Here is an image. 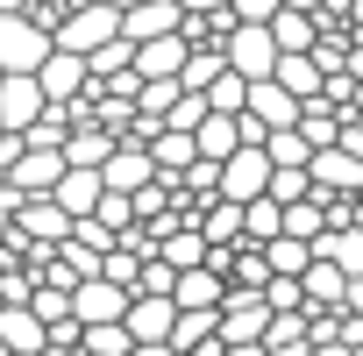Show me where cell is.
Wrapping results in <instances>:
<instances>
[{
  "label": "cell",
  "instance_id": "cell-1",
  "mask_svg": "<svg viewBox=\"0 0 363 356\" xmlns=\"http://www.w3.org/2000/svg\"><path fill=\"white\" fill-rule=\"evenodd\" d=\"M107 36H121V8H114V0H86V8H65L57 15V29H50V43L57 50H100Z\"/></svg>",
  "mask_w": 363,
  "mask_h": 356
},
{
  "label": "cell",
  "instance_id": "cell-2",
  "mask_svg": "<svg viewBox=\"0 0 363 356\" xmlns=\"http://www.w3.org/2000/svg\"><path fill=\"white\" fill-rule=\"evenodd\" d=\"M43 57H50V29L29 8H8L0 15V72H36Z\"/></svg>",
  "mask_w": 363,
  "mask_h": 356
},
{
  "label": "cell",
  "instance_id": "cell-3",
  "mask_svg": "<svg viewBox=\"0 0 363 356\" xmlns=\"http://www.w3.org/2000/svg\"><path fill=\"white\" fill-rule=\"evenodd\" d=\"M221 57H228V72H242V79H271V65H278V43H271V29H264V22H228V36H221Z\"/></svg>",
  "mask_w": 363,
  "mask_h": 356
},
{
  "label": "cell",
  "instance_id": "cell-4",
  "mask_svg": "<svg viewBox=\"0 0 363 356\" xmlns=\"http://www.w3.org/2000/svg\"><path fill=\"white\" fill-rule=\"evenodd\" d=\"M271 186V157H264V143H235L228 157H221V200H257Z\"/></svg>",
  "mask_w": 363,
  "mask_h": 356
},
{
  "label": "cell",
  "instance_id": "cell-5",
  "mask_svg": "<svg viewBox=\"0 0 363 356\" xmlns=\"http://www.w3.org/2000/svg\"><path fill=\"white\" fill-rule=\"evenodd\" d=\"M306 178H313V193L335 200V193H363V157H349L342 143H320L306 157Z\"/></svg>",
  "mask_w": 363,
  "mask_h": 356
},
{
  "label": "cell",
  "instance_id": "cell-6",
  "mask_svg": "<svg viewBox=\"0 0 363 356\" xmlns=\"http://www.w3.org/2000/svg\"><path fill=\"white\" fill-rule=\"evenodd\" d=\"M121 313H128V285H114V278H100V271L72 285V321H79V328H93V321H121Z\"/></svg>",
  "mask_w": 363,
  "mask_h": 356
},
{
  "label": "cell",
  "instance_id": "cell-7",
  "mask_svg": "<svg viewBox=\"0 0 363 356\" xmlns=\"http://www.w3.org/2000/svg\"><path fill=\"white\" fill-rule=\"evenodd\" d=\"M43 107H50V100H43L36 72H0V128H8V135H22Z\"/></svg>",
  "mask_w": 363,
  "mask_h": 356
},
{
  "label": "cell",
  "instance_id": "cell-8",
  "mask_svg": "<svg viewBox=\"0 0 363 356\" xmlns=\"http://www.w3.org/2000/svg\"><path fill=\"white\" fill-rule=\"evenodd\" d=\"M36 86H43V100H79V93H93V72H86L79 50H57L50 43V57L36 65Z\"/></svg>",
  "mask_w": 363,
  "mask_h": 356
},
{
  "label": "cell",
  "instance_id": "cell-9",
  "mask_svg": "<svg viewBox=\"0 0 363 356\" xmlns=\"http://www.w3.org/2000/svg\"><path fill=\"white\" fill-rule=\"evenodd\" d=\"M150 178H157V164H150L143 143H114L107 164H100V186H107V193H143Z\"/></svg>",
  "mask_w": 363,
  "mask_h": 356
},
{
  "label": "cell",
  "instance_id": "cell-10",
  "mask_svg": "<svg viewBox=\"0 0 363 356\" xmlns=\"http://www.w3.org/2000/svg\"><path fill=\"white\" fill-rule=\"evenodd\" d=\"M171 292H128V313H121V328H128V342H164L171 335Z\"/></svg>",
  "mask_w": 363,
  "mask_h": 356
},
{
  "label": "cell",
  "instance_id": "cell-11",
  "mask_svg": "<svg viewBox=\"0 0 363 356\" xmlns=\"http://www.w3.org/2000/svg\"><path fill=\"white\" fill-rule=\"evenodd\" d=\"M178 22H186V8H178V0H135V8H121V36H128V43L171 36Z\"/></svg>",
  "mask_w": 363,
  "mask_h": 356
},
{
  "label": "cell",
  "instance_id": "cell-12",
  "mask_svg": "<svg viewBox=\"0 0 363 356\" xmlns=\"http://www.w3.org/2000/svg\"><path fill=\"white\" fill-rule=\"evenodd\" d=\"M100 193H107V186H100V171H93V164H65V171H57V186H50V200H57L72 221H79V214H93V200H100Z\"/></svg>",
  "mask_w": 363,
  "mask_h": 356
},
{
  "label": "cell",
  "instance_id": "cell-13",
  "mask_svg": "<svg viewBox=\"0 0 363 356\" xmlns=\"http://www.w3.org/2000/svg\"><path fill=\"white\" fill-rule=\"evenodd\" d=\"M186 50H193V43L171 29V36H150V43H135V57H128V65H135V79H178Z\"/></svg>",
  "mask_w": 363,
  "mask_h": 356
},
{
  "label": "cell",
  "instance_id": "cell-14",
  "mask_svg": "<svg viewBox=\"0 0 363 356\" xmlns=\"http://www.w3.org/2000/svg\"><path fill=\"white\" fill-rule=\"evenodd\" d=\"M221 292H228V278L214 264H193V271L171 278V306H221Z\"/></svg>",
  "mask_w": 363,
  "mask_h": 356
},
{
  "label": "cell",
  "instance_id": "cell-15",
  "mask_svg": "<svg viewBox=\"0 0 363 356\" xmlns=\"http://www.w3.org/2000/svg\"><path fill=\"white\" fill-rule=\"evenodd\" d=\"M271 79H278V86H285L292 100H313L328 72L313 65V50H278V65H271Z\"/></svg>",
  "mask_w": 363,
  "mask_h": 356
},
{
  "label": "cell",
  "instance_id": "cell-16",
  "mask_svg": "<svg viewBox=\"0 0 363 356\" xmlns=\"http://www.w3.org/2000/svg\"><path fill=\"white\" fill-rule=\"evenodd\" d=\"M299 292H306V313H313V306H342L349 278H342V264H328V257H306V271H299Z\"/></svg>",
  "mask_w": 363,
  "mask_h": 356
},
{
  "label": "cell",
  "instance_id": "cell-17",
  "mask_svg": "<svg viewBox=\"0 0 363 356\" xmlns=\"http://www.w3.org/2000/svg\"><path fill=\"white\" fill-rule=\"evenodd\" d=\"M50 335H43V321L29 313V306H0V349L8 356H36Z\"/></svg>",
  "mask_w": 363,
  "mask_h": 356
},
{
  "label": "cell",
  "instance_id": "cell-18",
  "mask_svg": "<svg viewBox=\"0 0 363 356\" xmlns=\"http://www.w3.org/2000/svg\"><path fill=\"white\" fill-rule=\"evenodd\" d=\"M235 143H242V114H214V107H207V114H200V128H193V150L221 164Z\"/></svg>",
  "mask_w": 363,
  "mask_h": 356
},
{
  "label": "cell",
  "instance_id": "cell-19",
  "mask_svg": "<svg viewBox=\"0 0 363 356\" xmlns=\"http://www.w3.org/2000/svg\"><path fill=\"white\" fill-rule=\"evenodd\" d=\"M264 29H271V43H278V50H313V36H320V15H306V8H278Z\"/></svg>",
  "mask_w": 363,
  "mask_h": 356
},
{
  "label": "cell",
  "instance_id": "cell-20",
  "mask_svg": "<svg viewBox=\"0 0 363 356\" xmlns=\"http://www.w3.org/2000/svg\"><path fill=\"white\" fill-rule=\"evenodd\" d=\"M143 150H150V164H157V171H171V178L186 171L193 157H200V150H193V128H157Z\"/></svg>",
  "mask_w": 363,
  "mask_h": 356
},
{
  "label": "cell",
  "instance_id": "cell-21",
  "mask_svg": "<svg viewBox=\"0 0 363 356\" xmlns=\"http://www.w3.org/2000/svg\"><path fill=\"white\" fill-rule=\"evenodd\" d=\"M242 93H250V79H242V72H228V65L200 86V100H207L214 114H242Z\"/></svg>",
  "mask_w": 363,
  "mask_h": 356
},
{
  "label": "cell",
  "instance_id": "cell-22",
  "mask_svg": "<svg viewBox=\"0 0 363 356\" xmlns=\"http://www.w3.org/2000/svg\"><path fill=\"white\" fill-rule=\"evenodd\" d=\"M278 228H285V207H278L271 193H257V200H242V235H250V243H271Z\"/></svg>",
  "mask_w": 363,
  "mask_h": 356
},
{
  "label": "cell",
  "instance_id": "cell-23",
  "mask_svg": "<svg viewBox=\"0 0 363 356\" xmlns=\"http://www.w3.org/2000/svg\"><path fill=\"white\" fill-rule=\"evenodd\" d=\"M320 228H328V207H320V193H299V200H285V235L313 243Z\"/></svg>",
  "mask_w": 363,
  "mask_h": 356
},
{
  "label": "cell",
  "instance_id": "cell-24",
  "mask_svg": "<svg viewBox=\"0 0 363 356\" xmlns=\"http://www.w3.org/2000/svg\"><path fill=\"white\" fill-rule=\"evenodd\" d=\"M306 257H313V243H299V235H285V228L264 243V264H271V271H285V278H299V271H306Z\"/></svg>",
  "mask_w": 363,
  "mask_h": 356
},
{
  "label": "cell",
  "instance_id": "cell-25",
  "mask_svg": "<svg viewBox=\"0 0 363 356\" xmlns=\"http://www.w3.org/2000/svg\"><path fill=\"white\" fill-rule=\"evenodd\" d=\"M79 356H128V328H121V321H93V328H79Z\"/></svg>",
  "mask_w": 363,
  "mask_h": 356
},
{
  "label": "cell",
  "instance_id": "cell-26",
  "mask_svg": "<svg viewBox=\"0 0 363 356\" xmlns=\"http://www.w3.org/2000/svg\"><path fill=\"white\" fill-rule=\"evenodd\" d=\"M264 157H271V164H306L313 143H306L299 128H264Z\"/></svg>",
  "mask_w": 363,
  "mask_h": 356
},
{
  "label": "cell",
  "instance_id": "cell-27",
  "mask_svg": "<svg viewBox=\"0 0 363 356\" xmlns=\"http://www.w3.org/2000/svg\"><path fill=\"white\" fill-rule=\"evenodd\" d=\"M93 221H107V228H128V221H135V200H128V193H100V200H93Z\"/></svg>",
  "mask_w": 363,
  "mask_h": 356
},
{
  "label": "cell",
  "instance_id": "cell-28",
  "mask_svg": "<svg viewBox=\"0 0 363 356\" xmlns=\"http://www.w3.org/2000/svg\"><path fill=\"white\" fill-rule=\"evenodd\" d=\"M278 8H285V0H228V15H235V22H271Z\"/></svg>",
  "mask_w": 363,
  "mask_h": 356
},
{
  "label": "cell",
  "instance_id": "cell-29",
  "mask_svg": "<svg viewBox=\"0 0 363 356\" xmlns=\"http://www.w3.org/2000/svg\"><path fill=\"white\" fill-rule=\"evenodd\" d=\"M221 356H271L264 342H221Z\"/></svg>",
  "mask_w": 363,
  "mask_h": 356
},
{
  "label": "cell",
  "instance_id": "cell-30",
  "mask_svg": "<svg viewBox=\"0 0 363 356\" xmlns=\"http://www.w3.org/2000/svg\"><path fill=\"white\" fill-rule=\"evenodd\" d=\"M128 356H178L171 342H128Z\"/></svg>",
  "mask_w": 363,
  "mask_h": 356
},
{
  "label": "cell",
  "instance_id": "cell-31",
  "mask_svg": "<svg viewBox=\"0 0 363 356\" xmlns=\"http://www.w3.org/2000/svg\"><path fill=\"white\" fill-rule=\"evenodd\" d=\"M178 8H186V15H221L228 0H178Z\"/></svg>",
  "mask_w": 363,
  "mask_h": 356
},
{
  "label": "cell",
  "instance_id": "cell-32",
  "mask_svg": "<svg viewBox=\"0 0 363 356\" xmlns=\"http://www.w3.org/2000/svg\"><path fill=\"white\" fill-rule=\"evenodd\" d=\"M342 306H349V313H363V278H349V292H342Z\"/></svg>",
  "mask_w": 363,
  "mask_h": 356
},
{
  "label": "cell",
  "instance_id": "cell-33",
  "mask_svg": "<svg viewBox=\"0 0 363 356\" xmlns=\"http://www.w3.org/2000/svg\"><path fill=\"white\" fill-rule=\"evenodd\" d=\"M349 114H363V79H356V86H349Z\"/></svg>",
  "mask_w": 363,
  "mask_h": 356
},
{
  "label": "cell",
  "instance_id": "cell-34",
  "mask_svg": "<svg viewBox=\"0 0 363 356\" xmlns=\"http://www.w3.org/2000/svg\"><path fill=\"white\" fill-rule=\"evenodd\" d=\"M8 8H29V0H0V15H8Z\"/></svg>",
  "mask_w": 363,
  "mask_h": 356
},
{
  "label": "cell",
  "instance_id": "cell-35",
  "mask_svg": "<svg viewBox=\"0 0 363 356\" xmlns=\"http://www.w3.org/2000/svg\"><path fill=\"white\" fill-rule=\"evenodd\" d=\"M29 8H57V0H29Z\"/></svg>",
  "mask_w": 363,
  "mask_h": 356
},
{
  "label": "cell",
  "instance_id": "cell-36",
  "mask_svg": "<svg viewBox=\"0 0 363 356\" xmlns=\"http://www.w3.org/2000/svg\"><path fill=\"white\" fill-rule=\"evenodd\" d=\"M114 8H135V0H114Z\"/></svg>",
  "mask_w": 363,
  "mask_h": 356
}]
</instances>
